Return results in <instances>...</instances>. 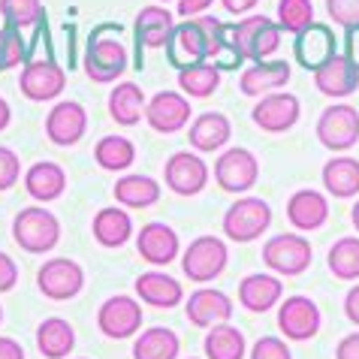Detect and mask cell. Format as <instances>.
<instances>
[{"label": "cell", "instance_id": "obj_1", "mask_svg": "<svg viewBox=\"0 0 359 359\" xmlns=\"http://www.w3.org/2000/svg\"><path fill=\"white\" fill-rule=\"evenodd\" d=\"M85 73L97 85L118 82V76L127 69V48L121 43V25H100L88 36L85 46Z\"/></svg>", "mask_w": 359, "mask_h": 359}, {"label": "cell", "instance_id": "obj_2", "mask_svg": "<svg viewBox=\"0 0 359 359\" xmlns=\"http://www.w3.org/2000/svg\"><path fill=\"white\" fill-rule=\"evenodd\" d=\"M13 238L27 254H48L61 242V221L43 205L22 208L13 221Z\"/></svg>", "mask_w": 359, "mask_h": 359}, {"label": "cell", "instance_id": "obj_3", "mask_svg": "<svg viewBox=\"0 0 359 359\" xmlns=\"http://www.w3.org/2000/svg\"><path fill=\"white\" fill-rule=\"evenodd\" d=\"M311 260H314L311 242L302 233H281V236H272L263 245V263L275 275L299 278L311 269Z\"/></svg>", "mask_w": 359, "mask_h": 359}, {"label": "cell", "instance_id": "obj_4", "mask_svg": "<svg viewBox=\"0 0 359 359\" xmlns=\"http://www.w3.org/2000/svg\"><path fill=\"white\" fill-rule=\"evenodd\" d=\"M269 224H272V205L260 196L236 199L224 215V233L229 242H238V245L257 242L269 229Z\"/></svg>", "mask_w": 359, "mask_h": 359}, {"label": "cell", "instance_id": "obj_5", "mask_svg": "<svg viewBox=\"0 0 359 359\" xmlns=\"http://www.w3.org/2000/svg\"><path fill=\"white\" fill-rule=\"evenodd\" d=\"M233 34H236V43L242 48L245 61H254V64H263L266 57H272L278 48H281V25L272 22L269 15H245L233 25Z\"/></svg>", "mask_w": 359, "mask_h": 359}, {"label": "cell", "instance_id": "obj_6", "mask_svg": "<svg viewBox=\"0 0 359 359\" xmlns=\"http://www.w3.org/2000/svg\"><path fill=\"white\" fill-rule=\"evenodd\" d=\"M36 287L39 293L52 302H69L73 296L82 293L85 287V269L76 260H67V257H52L39 266L36 272Z\"/></svg>", "mask_w": 359, "mask_h": 359}, {"label": "cell", "instance_id": "obj_7", "mask_svg": "<svg viewBox=\"0 0 359 359\" xmlns=\"http://www.w3.org/2000/svg\"><path fill=\"white\" fill-rule=\"evenodd\" d=\"M317 139L329 151H351L359 142V109L347 103L323 109L317 118Z\"/></svg>", "mask_w": 359, "mask_h": 359}, {"label": "cell", "instance_id": "obj_8", "mask_svg": "<svg viewBox=\"0 0 359 359\" xmlns=\"http://www.w3.org/2000/svg\"><path fill=\"white\" fill-rule=\"evenodd\" d=\"M226 257H229L226 245L217 236H199L182 254V269L191 281L205 284V281H215L226 269Z\"/></svg>", "mask_w": 359, "mask_h": 359}, {"label": "cell", "instance_id": "obj_9", "mask_svg": "<svg viewBox=\"0 0 359 359\" xmlns=\"http://www.w3.org/2000/svg\"><path fill=\"white\" fill-rule=\"evenodd\" d=\"M260 178V161L248 148H226L215 163V182L226 194H245L251 191Z\"/></svg>", "mask_w": 359, "mask_h": 359}, {"label": "cell", "instance_id": "obj_10", "mask_svg": "<svg viewBox=\"0 0 359 359\" xmlns=\"http://www.w3.org/2000/svg\"><path fill=\"white\" fill-rule=\"evenodd\" d=\"M205 57H208V36L203 25H199V18H184L182 25H175L166 39V61L175 69H187L205 64Z\"/></svg>", "mask_w": 359, "mask_h": 359}, {"label": "cell", "instance_id": "obj_11", "mask_svg": "<svg viewBox=\"0 0 359 359\" xmlns=\"http://www.w3.org/2000/svg\"><path fill=\"white\" fill-rule=\"evenodd\" d=\"M320 308L308 296H287V302H281V308H278V329L287 341H311L320 332Z\"/></svg>", "mask_w": 359, "mask_h": 359}, {"label": "cell", "instance_id": "obj_12", "mask_svg": "<svg viewBox=\"0 0 359 359\" xmlns=\"http://www.w3.org/2000/svg\"><path fill=\"white\" fill-rule=\"evenodd\" d=\"M97 326L100 332L112 341H124L133 338L142 329V305L130 296H112L100 305L97 311Z\"/></svg>", "mask_w": 359, "mask_h": 359}, {"label": "cell", "instance_id": "obj_13", "mask_svg": "<svg viewBox=\"0 0 359 359\" xmlns=\"http://www.w3.org/2000/svg\"><path fill=\"white\" fill-rule=\"evenodd\" d=\"M145 121L154 133L161 136H172L182 133L191 124V100L178 91H161L148 100L145 106Z\"/></svg>", "mask_w": 359, "mask_h": 359}, {"label": "cell", "instance_id": "obj_14", "mask_svg": "<svg viewBox=\"0 0 359 359\" xmlns=\"http://www.w3.org/2000/svg\"><path fill=\"white\" fill-rule=\"evenodd\" d=\"M299 115H302V103L296 94L287 91H275L260 97V103L251 109V121L260 127L263 133H287L293 130Z\"/></svg>", "mask_w": 359, "mask_h": 359}, {"label": "cell", "instance_id": "obj_15", "mask_svg": "<svg viewBox=\"0 0 359 359\" xmlns=\"http://www.w3.org/2000/svg\"><path fill=\"white\" fill-rule=\"evenodd\" d=\"M163 182L178 196H196L208 184V166L194 151H175L163 166Z\"/></svg>", "mask_w": 359, "mask_h": 359}, {"label": "cell", "instance_id": "obj_16", "mask_svg": "<svg viewBox=\"0 0 359 359\" xmlns=\"http://www.w3.org/2000/svg\"><path fill=\"white\" fill-rule=\"evenodd\" d=\"M18 88H22V94L27 100L46 103V100H55L64 94L67 73L55 61H27L22 69V79H18Z\"/></svg>", "mask_w": 359, "mask_h": 359}, {"label": "cell", "instance_id": "obj_17", "mask_svg": "<svg viewBox=\"0 0 359 359\" xmlns=\"http://www.w3.org/2000/svg\"><path fill=\"white\" fill-rule=\"evenodd\" d=\"M175 27V18L166 6H142L133 22L136 39V67L142 69V48H166V39Z\"/></svg>", "mask_w": 359, "mask_h": 359}, {"label": "cell", "instance_id": "obj_18", "mask_svg": "<svg viewBox=\"0 0 359 359\" xmlns=\"http://www.w3.org/2000/svg\"><path fill=\"white\" fill-rule=\"evenodd\" d=\"M88 130V112L82 103H73V100H61L48 109V118H46V136L52 139L55 145L69 148L76 145L79 139L85 136Z\"/></svg>", "mask_w": 359, "mask_h": 359}, {"label": "cell", "instance_id": "obj_19", "mask_svg": "<svg viewBox=\"0 0 359 359\" xmlns=\"http://www.w3.org/2000/svg\"><path fill=\"white\" fill-rule=\"evenodd\" d=\"M199 25H203V31L208 36V57H205L208 64L217 67L221 73L224 69H238L245 64V55L233 34V25H224L212 15H199Z\"/></svg>", "mask_w": 359, "mask_h": 359}, {"label": "cell", "instance_id": "obj_20", "mask_svg": "<svg viewBox=\"0 0 359 359\" xmlns=\"http://www.w3.org/2000/svg\"><path fill=\"white\" fill-rule=\"evenodd\" d=\"M332 55H338V52H335V34L329 25L314 22L311 27H305V31L296 34V39H293V57L302 69L317 73Z\"/></svg>", "mask_w": 359, "mask_h": 359}, {"label": "cell", "instance_id": "obj_21", "mask_svg": "<svg viewBox=\"0 0 359 359\" xmlns=\"http://www.w3.org/2000/svg\"><path fill=\"white\" fill-rule=\"evenodd\" d=\"M136 251L145 263L151 266H169L182 251V242H178V233L169 224L151 221L139 229L136 236Z\"/></svg>", "mask_w": 359, "mask_h": 359}, {"label": "cell", "instance_id": "obj_22", "mask_svg": "<svg viewBox=\"0 0 359 359\" xmlns=\"http://www.w3.org/2000/svg\"><path fill=\"white\" fill-rule=\"evenodd\" d=\"M184 314H187V320H191V326L212 329L217 323H229V317H233V302H229L226 293L203 287V290L191 293V299L184 302Z\"/></svg>", "mask_w": 359, "mask_h": 359}, {"label": "cell", "instance_id": "obj_23", "mask_svg": "<svg viewBox=\"0 0 359 359\" xmlns=\"http://www.w3.org/2000/svg\"><path fill=\"white\" fill-rule=\"evenodd\" d=\"M281 296H284L281 278H272L263 272L248 275V278H242V284H238V305L251 314L272 311V308L281 302Z\"/></svg>", "mask_w": 359, "mask_h": 359}, {"label": "cell", "instance_id": "obj_24", "mask_svg": "<svg viewBox=\"0 0 359 359\" xmlns=\"http://www.w3.org/2000/svg\"><path fill=\"white\" fill-rule=\"evenodd\" d=\"M287 221L299 233H314L329 221V203L320 191H296L287 199Z\"/></svg>", "mask_w": 359, "mask_h": 359}, {"label": "cell", "instance_id": "obj_25", "mask_svg": "<svg viewBox=\"0 0 359 359\" xmlns=\"http://www.w3.org/2000/svg\"><path fill=\"white\" fill-rule=\"evenodd\" d=\"M317 91L326 97H351L359 91V69L347 61L344 55H332L329 61L314 73Z\"/></svg>", "mask_w": 359, "mask_h": 359}, {"label": "cell", "instance_id": "obj_26", "mask_svg": "<svg viewBox=\"0 0 359 359\" xmlns=\"http://www.w3.org/2000/svg\"><path fill=\"white\" fill-rule=\"evenodd\" d=\"M290 82V64L287 61H263V64H251L238 79V91L245 97H266L275 94Z\"/></svg>", "mask_w": 359, "mask_h": 359}, {"label": "cell", "instance_id": "obj_27", "mask_svg": "<svg viewBox=\"0 0 359 359\" xmlns=\"http://www.w3.org/2000/svg\"><path fill=\"white\" fill-rule=\"evenodd\" d=\"M25 191L36 203H55L67 191V172L52 161H39L25 172Z\"/></svg>", "mask_w": 359, "mask_h": 359}, {"label": "cell", "instance_id": "obj_28", "mask_svg": "<svg viewBox=\"0 0 359 359\" xmlns=\"http://www.w3.org/2000/svg\"><path fill=\"white\" fill-rule=\"evenodd\" d=\"M229 136H233V124H229V118L224 112H203L191 124V130H187L191 148H196V151H205V154L224 148L229 142Z\"/></svg>", "mask_w": 359, "mask_h": 359}, {"label": "cell", "instance_id": "obj_29", "mask_svg": "<svg viewBox=\"0 0 359 359\" xmlns=\"http://www.w3.org/2000/svg\"><path fill=\"white\" fill-rule=\"evenodd\" d=\"M136 296L151 308H175L178 302H184V287L163 272H145L136 278Z\"/></svg>", "mask_w": 359, "mask_h": 359}, {"label": "cell", "instance_id": "obj_30", "mask_svg": "<svg viewBox=\"0 0 359 359\" xmlns=\"http://www.w3.org/2000/svg\"><path fill=\"white\" fill-rule=\"evenodd\" d=\"M91 233L103 248H124L127 242H130V236H133V221H130V215H127L124 208L106 205V208H100V212L94 215Z\"/></svg>", "mask_w": 359, "mask_h": 359}, {"label": "cell", "instance_id": "obj_31", "mask_svg": "<svg viewBox=\"0 0 359 359\" xmlns=\"http://www.w3.org/2000/svg\"><path fill=\"white\" fill-rule=\"evenodd\" d=\"M145 106H148V100L136 82H121L109 94V118L121 127H133L142 121Z\"/></svg>", "mask_w": 359, "mask_h": 359}, {"label": "cell", "instance_id": "obj_32", "mask_svg": "<svg viewBox=\"0 0 359 359\" xmlns=\"http://www.w3.org/2000/svg\"><path fill=\"white\" fill-rule=\"evenodd\" d=\"M36 347L46 359H64L76 347V329L64 317H48L36 326Z\"/></svg>", "mask_w": 359, "mask_h": 359}, {"label": "cell", "instance_id": "obj_33", "mask_svg": "<svg viewBox=\"0 0 359 359\" xmlns=\"http://www.w3.org/2000/svg\"><path fill=\"white\" fill-rule=\"evenodd\" d=\"M323 187L335 199H351L359 194V161L356 157H332L323 166Z\"/></svg>", "mask_w": 359, "mask_h": 359}, {"label": "cell", "instance_id": "obj_34", "mask_svg": "<svg viewBox=\"0 0 359 359\" xmlns=\"http://www.w3.org/2000/svg\"><path fill=\"white\" fill-rule=\"evenodd\" d=\"M205 359H245L248 356V341L238 326L217 323L205 332Z\"/></svg>", "mask_w": 359, "mask_h": 359}, {"label": "cell", "instance_id": "obj_35", "mask_svg": "<svg viewBox=\"0 0 359 359\" xmlns=\"http://www.w3.org/2000/svg\"><path fill=\"white\" fill-rule=\"evenodd\" d=\"M112 194L118 199V205H127V208H151L157 199H161V182L148 175H124L118 178Z\"/></svg>", "mask_w": 359, "mask_h": 359}, {"label": "cell", "instance_id": "obj_36", "mask_svg": "<svg viewBox=\"0 0 359 359\" xmlns=\"http://www.w3.org/2000/svg\"><path fill=\"white\" fill-rule=\"evenodd\" d=\"M182 341L172 329L151 326L133 341V359H178Z\"/></svg>", "mask_w": 359, "mask_h": 359}, {"label": "cell", "instance_id": "obj_37", "mask_svg": "<svg viewBox=\"0 0 359 359\" xmlns=\"http://www.w3.org/2000/svg\"><path fill=\"white\" fill-rule=\"evenodd\" d=\"M94 161L106 172H124L136 161V145L127 136H103L94 148Z\"/></svg>", "mask_w": 359, "mask_h": 359}, {"label": "cell", "instance_id": "obj_38", "mask_svg": "<svg viewBox=\"0 0 359 359\" xmlns=\"http://www.w3.org/2000/svg\"><path fill=\"white\" fill-rule=\"evenodd\" d=\"M178 88L184 91V97L205 100L221 88V69L212 67L208 61L196 64V67H187V69H178Z\"/></svg>", "mask_w": 359, "mask_h": 359}, {"label": "cell", "instance_id": "obj_39", "mask_svg": "<svg viewBox=\"0 0 359 359\" xmlns=\"http://www.w3.org/2000/svg\"><path fill=\"white\" fill-rule=\"evenodd\" d=\"M326 266L341 281H359V238L356 236L338 238L326 254Z\"/></svg>", "mask_w": 359, "mask_h": 359}, {"label": "cell", "instance_id": "obj_40", "mask_svg": "<svg viewBox=\"0 0 359 359\" xmlns=\"http://www.w3.org/2000/svg\"><path fill=\"white\" fill-rule=\"evenodd\" d=\"M278 25L287 34H302L314 25V4L311 0H278Z\"/></svg>", "mask_w": 359, "mask_h": 359}, {"label": "cell", "instance_id": "obj_41", "mask_svg": "<svg viewBox=\"0 0 359 359\" xmlns=\"http://www.w3.org/2000/svg\"><path fill=\"white\" fill-rule=\"evenodd\" d=\"M0 15L9 27H31L43 18V0H0Z\"/></svg>", "mask_w": 359, "mask_h": 359}, {"label": "cell", "instance_id": "obj_42", "mask_svg": "<svg viewBox=\"0 0 359 359\" xmlns=\"http://www.w3.org/2000/svg\"><path fill=\"white\" fill-rule=\"evenodd\" d=\"M25 36L18 27H0V73H6V69H13L25 61Z\"/></svg>", "mask_w": 359, "mask_h": 359}, {"label": "cell", "instance_id": "obj_43", "mask_svg": "<svg viewBox=\"0 0 359 359\" xmlns=\"http://www.w3.org/2000/svg\"><path fill=\"white\" fill-rule=\"evenodd\" d=\"M326 13L335 25L347 31V27L359 25V0H326Z\"/></svg>", "mask_w": 359, "mask_h": 359}, {"label": "cell", "instance_id": "obj_44", "mask_svg": "<svg viewBox=\"0 0 359 359\" xmlns=\"http://www.w3.org/2000/svg\"><path fill=\"white\" fill-rule=\"evenodd\" d=\"M248 356L251 359H293L287 341H281V338H275V335H263L260 341L251 347V353Z\"/></svg>", "mask_w": 359, "mask_h": 359}, {"label": "cell", "instance_id": "obj_45", "mask_svg": "<svg viewBox=\"0 0 359 359\" xmlns=\"http://www.w3.org/2000/svg\"><path fill=\"white\" fill-rule=\"evenodd\" d=\"M22 178V161L13 148H4L0 145V191H9L15 187V182Z\"/></svg>", "mask_w": 359, "mask_h": 359}, {"label": "cell", "instance_id": "obj_46", "mask_svg": "<svg viewBox=\"0 0 359 359\" xmlns=\"http://www.w3.org/2000/svg\"><path fill=\"white\" fill-rule=\"evenodd\" d=\"M15 284H18V266L13 257L0 251V293L15 290Z\"/></svg>", "mask_w": 359, "mask_h": 359}, {"label": "cell", "instance_id": "obj_47", "mask_svg": "<svg viewBox=\"0 0 359 359\" xmlns=\"http://www.w3.org/2000/svg\"><path fill=\"white\" fill-rule=\"evenodd\" d=\"M344 57L359 69V25L344 31Z\"/></svg>", "mask_w": 359, "mask_h": 359}, {"label": "cell", "instance_id": "obj_48", "mask_svg": "<svg viewBox=\"0 0 359 359\" xmlns=\"http://www.w3.org/2000/svg\"><path fill=\"white\" fill-rule=\"evenodd\" d=\"M335 359H359V332H351L338 341Z\"/></svg>", "mask_w": 359, "mask_h": 359}, {"label": "cell", "instance_id": "obj_49", "mask_svg": "<svg viewBox=\"0 0 359 359\" xmlns=\"http://www.w3.org/2000/svg\"><path fill=\"white\" fill-rule=\"evenodd\" d=\"M212 4L215 0H178V15L182 18H199Z\"/></svg>", "mask_w": 359, "mask_h": 359}, {"label": "cell", "instance_id": "obj_50", "mask_svg": "<svg viewBox=\"0 0 359 359\" xmlns=\"http://www.w3.org/2000/svg\"><path fill=\"white\" fill-rule=\"evenodd\" d=\"M344 314H347V320H351L353 326H359V284L351 287L344 296Z\"/></svg>", "mask_w": 359, "mask_h": 359}, {"label": "cell", "instance_id": "obj_51", "mask_svg": "<svg viewBox=\"0 0 359 359\" xmlns=\"http://www.w3.org/2000/svg\"><path fill=\"white\" fill-rule=\"evenodd\" d=\"M0 359H25V347L15 338L0 335Z\"/></svg>", "mask_w": 359, "mask_h": 359}, {"label": "cell", "instance_id": "obj_52", "mask_svg": "<svg viewBox=\"0 0 359 359\" xmlns=\"http://www.w3.org/2000/svg\"><path fill=\"white\" fill-rule=\"evenodd\" d=\"M226 13H233V15H242V13H251V9L260 4V0H221Z\"/></svg>", "mask_w": 359, "mask_h": 359}, {"label": "cell", "instance_id": "obj_53", "mask_svg": "<svg viewBox=\"0 0 359 359\" xmlns=\"http://www.w3.org/2000/svg\"><path fill=\"white\" fill-rule=\"evenodd\" d=\"M9 121H13V109H9V103H6L4 97H0V133H4L6 127H9Z\"/></svg>", "mask_w": 359, "mask_h": 359}, {"label": "cell", "instance_id": "obj_54", "mask_svg": "<svg viewBox=\"0 0 359 359\" xmlns=\"http://www.w3.org/2000/svg\"><path fill=\"white\" fill-rule=\"evenodd\" d=\"M351 221H353V226L359 229V199H356V205H353V212H351Z\"/></svg>", "mask_w": 359, "mask_h": 359}, {"label": "cell", "instance_id": "obj_55", "mask_svg": "<svg viewBox=\"0 0 359 359\" xmlns=\"http://www.w3.org/2000/svg\"><path fill=\"white\" fill-rule=\"evenodd\" d=\"M0 320H4V308H0Z\"/></svg>", "mask_w": 359, "mask_h": 359}, {"label": "cell", "instance_id": "obj_56", "mask_svg": "<svg viewBox=\"0 0 359 359\" xmlns=\"http://www.w3.org/2000/svg\"><path fill=\"white\" fill-rule=\"evenodd\" d=\"M161 4H169V0H161Z\"/></svg>", "mask_w": 359, "mask_h": 359}, {"label": "cell", "instance_id": "obj_57", "mask_svg": "<svg viewBox=\"0 0 359 359\" xmlns=\"http://www.w3.org/2000/svg\"><path fill=\"white\" fill-rule=\"evenodd\" d=\"M79 359H85V356H79Z\"/></svg>", "mask_w": 359, "mask_h": 359}, {"label": "cell", "instance_id": "obj_58", "mask_svg": "<svg viewBox=\"0 0 359 359\" xmlns=\"http://www.w3.org/2000/svg\"><path fill=\"white\" fill-rule=\"evenodd\" d=\"M191 359H194V356H191Z\"/></svg>", "mask_w": 359, "mask_h": 359}]
</instances>
